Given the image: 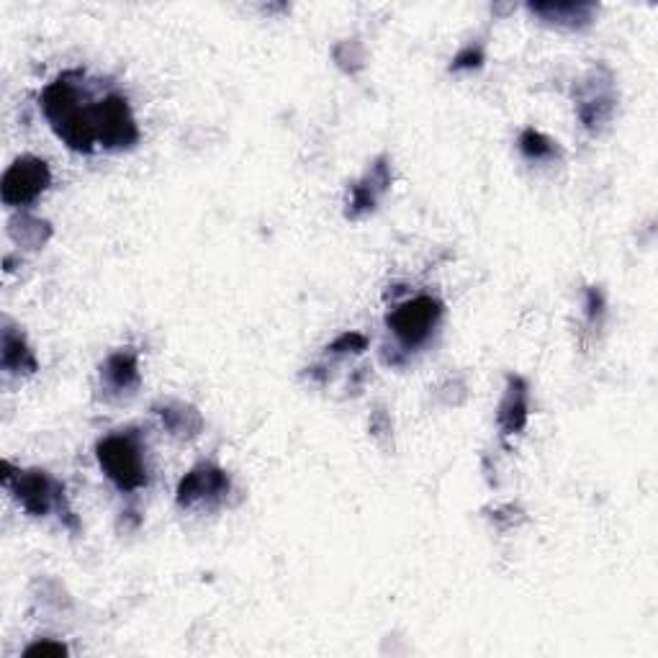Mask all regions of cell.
I'll return each instance as SVG.
<instances>
[{"label":"cell","instance_id":"17","mask_svg":"<svg viewBox=\"0 0 658 658\" xmlns=\"http://www.w3.org/2000/svg\"><path fill=\"white\" fill-rule=\"evenodd\" d=\"M483 60H487V54H483V49L479 44H468L460 49V52L452 57V64L450 70H479Z\"/></svg>","mask_w":658,"mask_h":658},{"label":"cell","instance_id":"15","mask_svg":"<svg viewBox=\"0 0 658 658\" xmlns=\"http://www.w3.org/2000/svg\"><path fill=\"white\" fill-rule=\"evenodd\" d=\"M8 232H11V237L19 245H27L31 250H37V247H41L52 237V227H49V221L21 213V217L11 219V229H8Z\"/></svg>","mask_w":658,"mask_h":658},{"label":"cell","instance_id":"12","mask_svg":"<svg viewBox=\"0 0 658 658\" xmlns=\"http://www.w3.org/2000/svg\"><path fill=\"white\" fill-rule=\"evenodd\" d=\"M0 366L6 373H34L39 368L34 352H31L27 337L21 329L6 322L3 335H0Z\"/></svg>","mask_w":658,"mask_h":658},{"label":"cell","instance_id":"20","mask_svg":"<svg viewBox=\"0 0 658 658\" xmlns=\"http://www.w3.org/2000/svg\"><path fill=\"white\" fill-rule=\"evenodd\" d=\"M602 309H605V299H602V293H599L597 288H589V303H587V315H589L591 322H595V315H602Z\"/></svg>","mask_w":658,"mask_h":658},{"label":"cell","instance_id":"8","mask_svg":"<svg viewBox=\"0 0 658 658\" xmlns=\"http://www.w3.org/2000/svg\"><path fill=\"white\" fill-rule=\"evenodd\" d=\"M232 489V481L225 468L217 463H199L180 479L176 489V501L180 509H196V507H213L227 497Z\"/></svg>","mask_w":658,"mask_h":658},{"label":"cell","instance_id":"18","mask_svg":"<svg viewBox=\"0 0 658 658\" xmlns=\"http://www.w3.org/2000/svg\"><path fill=\"white\" fill-rule=\"evenodd\" d=\"M68 646L60 644V640H52V638H44V640H37V644H31L23 656L27 658H62L68 656Z\"/></svg>","mask_w":658,"mask_h":658},{"label":"cell","instance_id":"2","mask_svg":"<svg viewBox=\"0 0 658 658\" xmlns=\"http://www.w3.org/2000/svg\"><path fill=\"white\" fill-rule=\"evenodd\" d=\"M144 452L142 438L134 430L111 432L96 442V458L106 479L127 493L144 489L150 483Z\"/></svg>","mask_w":658,"mask_h":658},{"label":"cell","instance_id":"7","mask_svg":"<svg viewBox=\"0 0 658 658\" xmlns=\"http://www.w3.org/2000/svg\"><path fill=\"white\" fill-rule=\"evenodd\" d=\"M617 106L612 72L602 68H591L579 86H576V113L584 127L589 131H597L612 119Z\"/></svg>","mask_w":658,"mask_h":658},{"label":"cell","instance_id":"14","mask_svg":"<svg viewBox=\"0 0 658 658\" xmlns=\"http://www.w3.org/2000/svg\"><path fill=\"white\" fill-rule=\"evenodd\" d=\"M154 411H158L162 427L172 438H196L203 427V419L196 407L183 405V401H164L162 407H154Z\"/></svg>","mask_w":658,"mask_h":658},{"label":"cell","instance_id":"16","mask_svg":"<svg viewBox=\"0 0 658 658\" xmlns=\"http://www.w3.org/2000/svg\"><path fill=\"white\" fill-rule=\"evenodd\" d=\"M517 144H520L522 158L530 162H550L558 158V142H554V139L546 137L535 127L525 129L520 139H517Z\"/></svg>","mask_w":658,"mask_h":658},{"label":"cell","instance_id":"3","mask_svg":"<svg viewBox=\"0 0 658 658\" xmlns=\"http://www.w3.org/2000/svg\"><path fill=\"white\" fill-rule=\"evenodd\" d=\"M3 487L13 493V499L19 501L21 509L31 517H47L52 509H60V517L68 520L70 528L78 530V520L72 517V509L64 501V487L60 481H54L52 476L41 468H13L11 463H3Z\"/></svg>","mask_w":658,"mask_h":658},{"label":"cell","instance_id":"9","mask_svg":"<svg viewBox=\"0 0 658 658\" xmlns=\"http://www.w3.org/2000/svg\"><path fill=\"white\" fill-rule=\"evenodd\" d=\"M391 186V168H389V158L381 154L363 178L352 186L350 199H348V219H360L376 209V203L381 196L389 191Z\"/></svg>","mask_w":658,"mask_h":658},{"label":"cell","instance_id":"10","mask_svg":"<svg viewBox=\"0 0 658 658\" xmlns=\"http://www.w3.org/2000/svg\"><path fill=\"white\" fill-rule=\"evenodd\" d=\"M142 383L137 350H117L101 363V386L109 397H129Z\"/></svg>","mask_w":658,"mask_h":658},{"label":"cell","instance_id":"19","mask_svg":"<svg viewBox=\"0 0 658 658\" xmlns=\"http://www.w3.org/2000/svg\"><path fill=\"white\" fill-rule=\"evenodd\" d=\"M368 348L366 335L360 332H342L337 340L329 345V352H363Z\"/></svg>","mask_w":658,"mask_h":658},{"label":"cell","instance_id":"5","mask_svg":"<svg viewBox=\"0 0 658 658\" xmlns=\"http://www.w3.org/2000/svg\"><path fill=\"white\" fill-rule=\"evenodd\" d=\"M96 123H98V147L109 152L131 150L139 142V127L131 111L129 98L111 90L103 98H98L96 109Z\"/></svg>","mask_w":658,"mask_h":658},{"label":"cell","instance_id":"4","mask_svg":"<svg viewBox=\"0 0 658 658\" xmlns=\"http://www.w3.org/2000/svg\"><path fill=\"white\" fill-rule=\"evenodd\" d=\"M442 315H446V303L438 296L417 293L411 299L399 301L386 317V325H389L391 335L397 337L401 348L415 350L430 340Z\"/></svg>","mask_w":658,"mask_h":658},{"label":"cell","instance_id":"6","mask_svg":"<svg viewBox=\"0 0 658 658\" xmlns=\"http://www.w3.org/2000/svg\"><path fill=\"white\" fill-rule=\"evenodd\" d=\"M52 186V170L47 160L37 154H21L16 158L0 180V199L11 209H23L34 203L47 188Z\"/></svg>","mask_w":658,"mask_h":658},{"label":"cell","instance_id":"1","mask_svg":"<svg viewBox=\"0 0 658 658\" xmlns=\"http://www.w3.org/2000/svg\"><path fill=\"white\" fill-rule=\"evenodd\" d=\"M86 72L64 70L41 90V111L57 137L78 154H93L98 150V101L82 86Z\"/></svg>","mask_w":658,"mask_h":658},{"label":"cell","instance_id":"11","mask_svg":"<svg viewBox=\"0 0 658 658\" xmlns=\"http://www.w3.org/2000/svg\"><path fill=\"white\" fill-rule=\"evenodd\" d=\"M530 417V389L528 381L520 376H509L507 378V389H505V399L499 405V415L497 422L505 435H517L525 430Z\"/></svg>","mask_w":658,"mask_h":658},{"label":"cell","instance_id":"13","mask_svg":"<svg viewBox=\"0 0 658 658\" xmlns=\"http://www.w3.org/2000/svg\"><path fill=\"white\" fill-rule=\"evenodd\" d=\"M530 11L546 23L566 29H581L595 19V3H530Z\"/></svg>","mask_w":658,"mask_h":658}]
</instances>
